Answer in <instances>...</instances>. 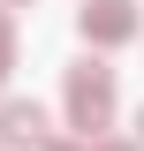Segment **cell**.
Wrapping results in <instances>:
<instances>
[{
    "label": "cell",
    "instance_id": "4",
    "mask_svg": "<svg viewBox=\"0 0 144 151\" xmlns=\"http://www.w3.org/2000/svg\"><path fill=\"white\" fill-rule=\"evenodd\" d=\"M8 68H15V15L0 8V83H8Z\"/></svg>",
    "mask_w": 144,
    "mask_h": 151
},
{
    "label": "cell",
    "instance_id": "6",
    "mask_svg": "<svg viewBox=\"0 0 144 151\" xmlns=\"http://www.w3.org/2000/svg\"><path fill=\"white\" fill-rule=\"evenodd\" d=\"M137 144H144V113H137Z\"/></svg>",
    "mask_w": 144,
    "mask_h": 151
},
{
    "label": "cell",
    "instance_id": "3",
    "mask_svg": "<svg viewBox=\"0 0 144 151\" xmlns=\"http://www.w3.org/2000/svg\"><path fill=\"white\" fill-rule=\"evenodd\" d=\"M76 30H84V45H129L137 38V8L129 0H84Z\"/></svg>",
    "mask_w": 144,
    "mask_h": 151
},
{
    "label": "cell",
    "instance_id": "1",
    "mask_svg": "<svg viewBox=\"0 0 144 151\" xmlns=\"http://www.w3.org/2000/svg\"><path fill=\"white\" fill-rule=\"evenodd\" d=\"M61 106H68V129L106 136V129H114V68H99V60L84 53L68 76H61Z\"/></svg>",
    "mask_w": 144,
    "mask_h": 151
},
{
    "label": "cell",
    "instance_id": "7",
    "mask_svg": "<svg viewBox=\"0 0 144 151\" xmlns=\"http://www.w3.org/2000/svg\"><path fill=\"white\" fill-rule=\"evenodd\" d=\"M8 8H31V0H8Z\"/></svg>",
    "mask_w": 144,
    "mask_h": 151
},
{
    "label": "cell",
    "instance_id": "2",
    "mask_svg": "<svg viewBox=\"0 0 144 151\" xmlns=\"http://www.w3.org/2000/svg\"><path fill=\"white\" fill-rule=\"evenodd\" d=\"M46 106L38 98H0V151H46Z\"/></svg>",
    "mask_w": 144,
    "mask_h": 151
},
{
    "label": "cell",
    "instance_id": "5",
    "mask_svg": "<svg viewBox=\"0 0 144 151\" xmlns=\"http://www.w3.org/2000/svg\"><path fill=\"white\" fill-rule=\"evenodd\" d=\"M46 151H106V144H91V136H76V144H68V136H53Z\"/></svg>",
    "mask_w": 144,
    "mask_h": 151
}]
</instances>
